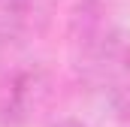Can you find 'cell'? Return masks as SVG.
<instances>
[{
  "label": "cell",
  "mask_w": 130,
  "mask_h": 127,
  "mask_svg": "<svg viewBox=\"0 0 130 127\" xmlns=\"http://www.w3.org/2000/svg\"><path fill=\"white\" fill-rule=\"evenodd\" d=\"M67 58L79 85L109 100L130 121V36L106 0H76L67 15Z\"/></svg>",
  "instance_id": "cell-1"
},
{
  "label": "cell",
  "mask_w": 130,
  "mask_h": 127,
  "mask_svg": "<svg viewBox=\"0 0 130 127\" xmlns=\"http://www.w3.org/2000/svg\"><path fill=\"white\" fill-rule=\"evenodd\" d=\"M55 97V79L42 64H0V124L21 127L30 124L48 109Z\"/></svg>",
  "instance_id": "cell-2"
},
{
  "label": "cell",
  "mask_w": 130,
  "mask_h": 127,
  "mask_svg": "<svg viewBox=\"0 0 130 127\" xmlns=\"http://www.w3.org/2000/svg\"><path fill=\"white\" fill-rule=\"evenodd\" d=\"M55 0H0V52L36 42L48 30Z\"/></svg>",
  "instance_id": "cell-3"
}]
</instances>
